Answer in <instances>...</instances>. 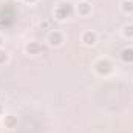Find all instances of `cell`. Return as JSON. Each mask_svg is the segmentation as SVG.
Returning a JSON list of instances; mask_svg holds the SVG:
<instances>
[{"mask_svg":"<svg viewBox=\"0 0 133 133\" xmlns=\"http://www.w3.org/2000/svg\"><path fill=\"white\" fill-rule=\"evenodd\" d=\"M73 14H74V6L70 2H61L54 9V17L59 22H64L66 19H70Z\"/></svg>","mask_w":133,"mask_h":133,"instance_id":"1","label":"cell"},{"mask_svg":"<svg viewBox=\"0 0 133 133\" xmlns=\"http://www.w3.org/2000/svg\"><path fill=\"white\" fill-rule=\"evenodd\" d=\"M95 71L101 76H107V74H110L113 71V64L108 59H99L95 64Z\"/></svg>","mask_w":133,"mask_h":133,"instance_id":"2","label":"cell"},{"mask_svg":"<svg viewBox=\"0 0 133 133\" xmlns=\"http://www.w3.org/2000/svg\"><path fill=\"white\" fill-rule=\"evenodd\" d=\"M46 40H48V43L51 46H61L64 43V36H62L61 31H51V33L48 34Z\"/></svg>","mask_w":133,"mask_h":133,"instance_id":"3","label":"cell"},{"mask_svg":"<svg viewBox=\"0 0 133 133\" xmlns=\"http://www.w3.org/2000/svg\"><path fill=\"white\" fill-rule=\"evenodd\" d=\"M42 45L39 43V42H28L26 43V46H25V51L28 53V54H31V56H37V54H40L42 53Z\"/></svg>","mask_w":133,"mask_h":133,"instance_id":"4","label":"cell"},{"mask_svg":"<svg viewBox=\"0 0 133 133\" xmlns=\"http://www.w3.org/2000/svg\"><path fill=\"white\" fill-rule=\"evenodd\" d=\"M82 42L87 46H93L98 42V36H96V33H93V31H85V33L82 34Z\"/></svg>","mask_w":133,"mask_h":133,"instance_id":"5","label":"cell"},{"mask_svg":"<svg viewBox=\"0 0 133 133\" xmlns=\"http://www.w3.org/2000/svg\"><path fill=\"white\" fill-rule=\"evenodd\" d=\"M76 11H77L79 16L85 17V16L91 14V3H88V2H81V3L76 6Z\"/></svg>","mask_w":133,"mask_h":133,"instance_id":"6","label":"cell"},{"mask_svg":"<svg viewBox=\"0 0 133 133\" xmlns=\"http://www.w3.org/2000/svg\"><path fill=\"white\" fill-rule=\"evenodd\" d=\"M121 61L125 64H133V48L127 46L121 51Z\"/></svg>","mask_w":133,"mask_h":133,"instance_id":"7","label":"cell"},{"mask_svg":"<svg viewBox=\"0 0 133 133\" xmlns=\"http://www.w3.org/2000/svg\"><path fill=\"white\" fill-rule=\"evenodd\" d=\"M3 125H5L6 129H14V127L17 125V118L12 116V115L5 116V119H3Z\"/></svg>","mask_w":133,"mask_h":133,"instance_id":"8","label":"cell"},{"mask_svg":"<svg viewBox=\"0 0 133 133\" xmlns=\"http://www.w3.org/2000/svg\"><path fill=\"white\" fill-rule=\"evenodd\" d=\"M121 9L125 14H132L133 12V2L132 0H122L121 2Z\"/></svg>","mask_w":133,"mask_h":133,"instance_id":"9","label":"cell"},{"mask_svg":"<svg viewBox=\"0 0 133 133\" xmlns=\"http://www.w3.org/2000/svg\"><path fill=\"white\" fill-rule=\"evenodd\" d=\"M122 34H124V37H127V39H133V25H125V26L122 28Z\"/></svg>","mask_w":133,"mask_h":133,"instance_id":"10","label":"cell"},{"mask_svg":"<svg viewBox=\"0 0 133 133\" xmlns=\"http://www.w3.org/2000/svg\"><path fill=\"white\" fill-rule=\"evenodd\" d=\"M8 59H9V57H8V53L0 48V65H5V64L8 62Z\"/></svg>","mask_w":133,"mask_h":133,"instance_id":"11","label":"cell"},{"mask_svg":"<svg viewBox=\"0 0 133 133\" xmlns=\"http://www.w3.org/2000/svg\"><path fill=\"white\" fill-rule=\"evenodd\" d=\"M39 0H26V3H30V5H34V3H37Z\"/></svg>","mask_w":133,"mask_h":133,"instance_id":"12","label":"cell"},{"mask_svg":"<svg viewBox=\"0 0 133 133\" xmlns=\"http://www.w3.org/2000/svg\"><path fill=\"white\" fill-rule=\"evenodd\" d=\"M2 45H3V39H2V36H0V48H2Z\"/></svg>","mask_w":133,"mask_h":133,"instance_id":"13","label":"cell"},{"mask_svg":"<svg viewBox=\"0 0 133 133\" xmlns=\"http://www.w3.org/2000/svg\"><path fill=\"white\" fill-rule=\"evenodd\" d=\"M3 113V107H2V104H0V115Z\"/></svg>","mask_w":133,"mask_h":133,"instance_id":"14","label":"cell"},{"mask_svg":"<svg viewBox=\"0 0 133 133\" xmlns=\"http://www.w3.org/2000/svg\"><path fill=\"white\" fill-rule=\"evenodd\" d=\"M132 2H133V0H132Z\"/></svg>","mask_w":133,"mask_h":133,"instance_id":"15","label":"cell"}]
</instances>
